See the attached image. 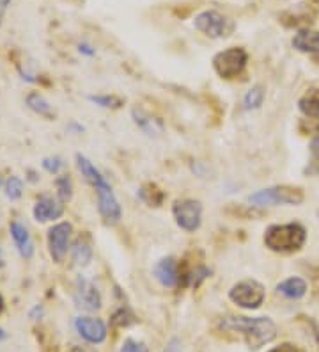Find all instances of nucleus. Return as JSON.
<instances>
[{
	"mask_svg": "<svg viewBox=\"0 0 319 352\" xmlns=\"http://www.w3.org/2000/svg\"><path fill=\"white\" fill-rule=\"evenodd\" d=\"M11 236H13L14 244H16L21 256L27 258V260L32 258V254H34V244H32V239L29 235V230L21 223L14 221V223H11Z\"/></svg>",
	"mask_w": 319,
	"mask_h": 352,
	"instance_id": "obj_15",
	"label": "nucleus"
},
{
	"mask_svg": "<svg viewBox=\"0 0 319 352\" xmlns=\"http://www.w3.org/2000/svg\"><path fill=\"white\" fill-rule=\"evenodd\" d=\"M154 278L167 288H174L179 285V263L176 258H163L154 265Z\"/></svg>",
	"mask_w": 319,
	"mask_h": 352,
	"instance_id": "obj_12",
	"label": "nucleus"
},
{
	"mask_svg": "<svg viewBox=\"0 0 319 352\" xmlns=\"http://www.w3.org/2000/svg\"><path fill=\"white\" fill-rule=\"evenodd\" d=\"M248 54L243 48L233 47L224 52H218L213 59V68L222 78H234L241 74L247 66Z\"/></svg>",
	"mask_w": 319,
	"mask_h": 352,
	"instance_id": "obj_4",
	"label": "nucleus"
},
{
	"mask_svg": "<svg viewBox=\"0 0 319 352\" xmlns=\"http://www.w3.org/2000/svg\"><path fill=\"white\" fill-rule=\"evenodd\" d=\"M56 187H57V196L62 203L69 201L73 196V185L71 180H69V176H59L56 180Z\"/></svg>",
	"mask_w": 319,
	"mask_h": 352,
	"instance_id": "obj_24",
	"label": "nucleus"
},
{
	"mask_svg": "<svg viewBox=\"0 0 319 352\" xmlns=\"http://www.w3.org/2000/svg\"><path fill=\"white\" fill-rule=\"evenodd\" d=\"M163 352H179V342H178V340H172V342L167 345V349Z\"/></svg>",
	"mask_w": 319,
	"mask_h": 352,
	"instance_id": "obj_32",
	"label": "nucleus"
},
{
	"mask_svg": "<svg viewBox=\"0 0 319 352\" xmlns=\"http://www.w3.org/2000/svg\"><path fill=\"white\" fill-rule=\"evenodd\" d=\"M305 194L298 187L290 185H276L270 189H263L252 194L248 203L252 206H272V205H302Z\"/></svg>",
	"mask_w": 319,
	"mask_h": 352,
	"instance_id": "obj_3",
	"label": "nucleus"
},
{
	"mask_svg": "<svg viewBox=\"0 0 319 352\" xmlns=\"http://www.w3.org/2000/svg\"><path fill=\"white\" fill-rule=\"evenodd\" d=\"M27 105H29V109L38 112L39 116H45V118L54 116L51 105L47 102V98H45L43 95H39V93H30V95L27 96Z\"/></svg>",
	"mask_w": 319,
	"mask_h": 352,
	"instance_id": "obj_20",
	"label": "nucleus"
},
{
	"mask_svg": "<svg viewBox=\"0 0 319 352\" xmlns=\"http://www.w3.org/2000/svg\"><path fill=\"white\" fill-rule=\"evenodd\" d=\"M307 232L302 224H275L266 230L264 244L276 253H293L305 244Z\"/></svg>",
	"mask_w": 319,
	"mask_h": 352,
	"instance_id": "obj_2",
	"label": "nucleus"
},
{
	"mask_svg": "<svg viewBox=\"0 0 319 352\" xmlns=\"http://www.w3.org/2000/svg\"><path fill=\"white\" fill-rule=\"evenodd\" d=\"M132 116H133V121H135V125L139 126L145 135H149V138H158V135L163 132L162 120L153 118L151 114L142 111V109H133Z\"/></svg>",
	"mask_w": 319,
	"mask_h": 352,
	"instance_id": "obj_14",
	"label": "nucleus"
},
{
	"mask_svg": "<svg viewBox=\"0 0 319 352\" xmlns=\"http://www.w3.org/2000/svg\"><path fill=\"white\" fill-rule=\"evenodd\" d=\"M9 2H11V0H0V22H2V16H4V13H5V9H8Z\"/></svg>",
	"mask_w": 319,
	"mask_h": 352,
	"instance_id": "obj_33",
	"label": "nucleus"
},
{
	"mask_svg": "<svg viewBox=\"0 0 319 352\" xmlns=\"http://www.w3.org/2000/svg\"><path fill=\"white\" fill-rule=\"evenodd\" d=\"M264 102V87L263 86H254L248 91L245 98H243V107L245 111H255L259 109Z\"/></svg>",
	"mask_w": 319,
	"mask_h": 352,
	"instance_id": "obj_21",
	"label": "nucleus"
},
{
	"mask_svg": "<svg viewBox=\"0 0 319 352\" xmlns=\"http://www.w3.org/2000/svg\"><path fill=\"white\" fill-rule=\"evenodd\" d=\"M119 352H145V345L142 342H137L133 338L124 340L123 347H121Z\"/></svg>",
	"mask_w": 319,
	"mask_h": 352,
	"instance_id": "obj_29",
	"label": "nucleus"
},
{
	"mask_svg": "<svg viewBox=\"0 0 319 352\" xmlns=\"http://www.w3.org/2000/svg\"><path fill=\"white\" fill-rule=\"evenodd\" d=\"M91 258H93V248H91L89 236H78L73 244V262L80 267H85L89 265Z\"/></svg>",
	"mask_w": 319,
	"mask_h": 352,
	"instance_id": "obj_19",
	"label": "nucleus"
},
{
	"mask_svg": "<svg viewBox=\"0 0 319 352\" xmlns=\"http://www.w3.org/2000/svg\"><path fill=\"white\" fill-rule=\"evenodd\" d=\"M0 184H2V180H0Z\"/></svg>",
	"mask_w": 319,
	"mask_h": 352,
	"instance_id": "obj_38",
	"label": "nucleus"
},
{
	"mask_svg": "<svg viewBox=\"0 0 319 352\" xmlns=\"http://www.w3.org/2000/svg\"><path fill=\"white\" fill-rule=\"evenodd\" d=\"M69 352H94V351H91V349H85V347H78V345H75V347L71 349V351Z\"/></svg>",
	"mask_w": 319,
	"mask_h": 352,
	"instance_id": "obj_34",
	"label": "nucleus"
},
{
	"mask_svg": "<svg viewBox=\"0 0 319 352\" xmlns=\"http://www.w3.org/2000/svg\"><path fill=\"white\" fill-rule=\"evenodd\" d=\"M34 217L39 223H47V221L59 219L64 214V206L54 198H41L34 205Z\"/></svg>",
	"mask_w": 319,
	"mask_h": 352,
	"instance_id": "obj_13",
	"label": "nucleus"
},
{
	"mask_svg": "<svg viewBox=\"0 0 319 352\" xmlns=\"http://www.w3.org/2000/svg\"><path fill=\"white\" fill-rule=\"evenodd\" d=\"M77 166H78V169H80L82 176L85 178V182L93 185L94 189H98L99 185L106 184L105 176H103L98 169L94 168V164L91 162L87 157H84V155L78 153L77 155Z\"/></svg>",
	"mask_w": 319,
	"mask_h": 352,
	"instance_id": "obj_17",
	"label": "nucleus"
},
{
	"mask_svg": "<svg viewBox=\"0 0 319 352\" xmlns=\"http://www.w3.org/2000/svg\"><path fill=\"white\" fill-rule=\"evenodd\" d=\"M80 52L82 54H87V56H94V54H96V50H93V47H91V45H85V43H82L80 47Z\"/></svg>",
	"mask_w": 319,
	"mask_h": 352,
	"instance_id": "obj_31",
	"label": "nucleus"
},
{
	"mask_svg": "<svg viewBox=\"0 0 319 352\" xmlns=\"http://www.w3.org/2000/svg\"><path fill=\"white\" fill-rule=\"evenodd\" d=\"M133 322H135V317H133V314L128 308L117 309L114 314V317H112V324H114L115 327H128Z\"/></svg>",
	"mask_w": 319,
	"mask_h": 352,
	"instance_id": "obj_25",
	"label": "nucleus"
},
{
	"mask_svg": "<svg viewBox=\"0 0 319 352\" xmlns=\"http://www.w3.org/2000/svg\"><path fill=\"white\" fill-rule=\"evenodd\" d=\"M141 198L144 199L145 203H149L151 206H160V203L163 201V192L158 190L156 185L149 184L141 189Z\"/></svg>",
	"mask_w": 319,
	"mask_h": 352,
	"instance_id": "obj_23",
	"label": "nucleus"
},
{
	"mask_svg": "<svg viewBox=\"0 0 319 352\" xmlns=\"http://www.w3.org/2000/svg\"><path fill=\"white\" fill-rule=\"evenodd\" d=\"M78 335L89 344H103L106 340V326L103 320L93 317H78L75 320Z\"/></svg>",
	"mask_w": 319,
	"mask_h": 352,
	"instance_id": "obj_11",
	"label": "nucleus"
},
{
	"mask_svg": "<svg viewBox=\"0 0 319 352\" xmlns=\"http://www.w3.org/2000/svg\"><path fill=\"white\" fill-rule=\"evenodd\" d=\"M89 100L99 107H105V109H117L123 105V100L117 98V96H89Z\"/></svg>",
	"mask_w": 319,
	"mask_h": 352,
	"instance_id": "obj_27",
	"label": "nucleus"
},
{
	"mask_svg": "<svg viewBox=\"0 0 319 352\" xmlns=\"http://www.w3.org/2000/svg\"><path fill=\"white\" fill-rule=\"evenodd\" d=\"M43 168L47 169L48 173H51V175H57L59 169L62 168V160L59 157H48V159L43 160Z\"/></svg>",
	"mask_w": 319,
	"mask_h": 352,
	"instance_id": "obj_28",
	"label": "nucleus"
},
{
	"mask_svg": "<svg viewBox=\"0 0 319 352\" xmlns=\"http://www.w3.org/2000/svg\"><path fill=\"white\" fill-rule=\"evenodd\" d=\"M96 192H98V208L103 219L108 224L119 223L121 205L119 201H117V198H115L114 190H112V187L108 185V182L99 185L98 189H96Z\"/></svg>",
	"mask_w": 319,
	"mask_h": 352,
	"instance_id": "obj_9",
	"label": "nucleus"
},
{
	"mask_svg": "<svg viewBox=\"0 0 319 352\" xmlns=\"http://www.w3.org/2000/svg\"><path fill=\"white\" fill-rule=\"evenodd\" d=\"M75 294H77V302L80 308L87 309V311H98L102 308V294L96 285L84 276L77 278V292Z\"/></svg>",
	"mask_w": 319,
	"mask_h": 352,
	"instance_id": "obj_10",
	"label": "nucleus"
},
{
	"mask_svg": "<svg viewBox=\"0 0 319 352\" xmlns=\"http://www.w3.org/2000/svg\"><path fill=\"white\" fill-rule=\"evenodd\" d=\"M2 309H4V299L0 296V314H2Z\"/></svg>",
	"mask_w": 319,
	"mask_h": 352,
	"instance_id": "obj_36",
	"label": "nucleus"
},
{
	"mask_svg": "<svg viewBox=\"0 0 319 352\" xmlns=\"http://www.w3.org/2000/svg\"><path fill=\"white\" fill-rule=\"evenodd\" d=\"M4 265V256H2V250H0V267Z\"/></svg>",
	"mask_w": 319,
	"mask_h": 352,
	"instance_id": "obj_37",
	"label": "nucleus"
},
{
	"mask_svg": "<svg viewBox=\"0 0 319 352\" xmlns=\"http://www.w3.org/2000/svg\"><path fill=\"white\" fill-rule=\"evenodd\" d=\"M5 338H8V335H5V331L0 329V340H5Z\"/></svg>",
	"mask_w": 319,
	"mask_h": 352,
	"instance_id": "obj_35",
	"label": "nucleus"
},
{
	"mask_svg": "<svg viewBox=\"0 0 319 352\" xmlns=\"http://www.w3.org/2000/svg\"><path fill=\"white\" fill-rule=\"evenodd\" d=\"M172 215L181 230L190 233L196 232L199 230L200 221H202V205L196 199H181L172 206Z\"/></svg>",
	"mask_w": 319,
	"mask_h": 352,
	"instance_id": "obj_7",
	"label": "nucleus"
},
{
	"mask_svg": "<svg viewBox=\"0 0 319 352\" xmlns=\"http://www.w3.org/2000/svg\"><path fill=\"white\" fill-rule=\"evenodd\" d=\"M298 107H300V111H302L305 116L319 120V96L316 95L303 96V98L298 102Z\"/></svg>",
	"mask_w": 319,
	"mask_h": 352,
	"instance_id": "obj_22",
	"label": "nucleus"
},
{
	"mask_svg": "<svg viewBox=\"0 0 319 352\" xmlns=\"http://www.w3.org/2000/svg\"><path fill=\"white\" fill-rule=\"evenodd\" d=\"M21 192H23V184H21V180L18 176H11L8 184H5V196L9 199H18L21 196Z\"/></svg>",
	"mask_w": 319,
	"mask_h": 352,
	"instance_id": "obj_26",
	"label": "nucleus"
},
{
	"mask_svg": "<svg viewBox=\"0 0 319 352\" xmlns=\"http://www.w3.org/2000/svg\"><path fill=\"white\" fill-rule=\"evenodd\" d=\"M293 47L305 54H319V32L311 29L298 30L293 38Z\"/></svg>",
	"mask_w": 319,
	"mask_h": 352,
	"instance_id": "obj_16",
	"label": "nucleus"
},
{
	"mask_svg": "<svg viewBox=\"0 0 319 352\" xmlns=\"http://www.w3.org/2000/svg\"><path fill=\"white\" fill-rule=\"evenodd\" d=\"M193 25H196V29L200 30L202 34L213 39L226 38V36H229L234 29L233 22H231L229 18L224 16V14L218 13V11H213V9L202 11V13L197 14L196 20H193Z\"/></svg>",
	"mask_w": 319,
	"mask_h": 352,
	"instance_id": "obj_6",
	"label": "nucleus"
},
{
	"mask_svg": "<svg viewBox=\"0 0 319 352\" xmlns=\"http://www.w3.org/2000/svg\"><path fill=\"white\" fill-rule=\"evenodd\" d=\"M220 329L239 333L252 351L276 338V326L268 317H227L220 322Z\"/></svg>",
	"mask_w": 319,
	"mask_h": 352,
	"instance_id": "obj_1",
	"label": "nucleus"
},
{
	"mask_svg": "<svg viewBox=\"0 0 319 352\" xmlns=\"http://www.w3.org/2000/svg\"><path fill=\"white\" fill-rule=\"evenodd\" d=\"M276 292L282 294L287 299H302L307 294V283L302 278H290L279 283Z\"/></svg>",
	"mask_w": 319,
	"mask_h": 352,
	"instance_id": "obj_18",
	"label": "nucleus"
},
{
	"mask_svg": "<svg viewBox=\"0 0 319 352\" xmlns=\"http://www.w3.org/2000/svg\"><path fill=\"white\" fill-rule=\"evenodd\" d=\"M229 299L239 308L257 309L264 301V287L255 279H245L231 288Z\"/></svg>",
	"mask_w": 319,
	"mask_h": 352,
	"instance_id": "obj_5",
	"label": "nucleus"
},
{
	"mask_svg": "<svg viewBox=\"0 0 319 352\" xmlns=\"http://www.w3.org/2000/svg\"><path fill=\"white\" fill-rule=\"evenodd\" d=\"M71 233L73 226L69 223H59L48 230V251H50V256L54 258V262H64V258H66L69 250Z\"/></svg>",
	"mask_w": 319,
	"mask_h": 352,
	"instance_id": "obj_8",
	"label": "nucleus"
},
{
	"mask_svg": "<svg viewBox=\"0 0 319 352\" xmlns=\"http://www.w3.org/2000/svg\"><path fill=\"white\" fill-rule=\"evenodd\" d=\"M268 352H298V349L294 347V345H291V344H282V345H279V347L272 349V351H268Z\"/></svg>",
	"mask_w": 319,
	"mask_h": 352,
	"instance_id": "obj_30",
	"label": "nucleus"
}]
</instances>
